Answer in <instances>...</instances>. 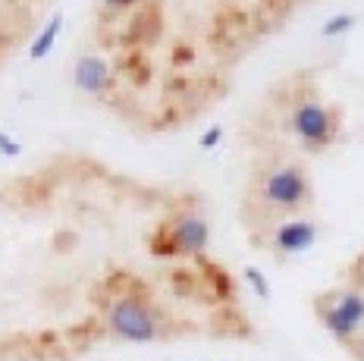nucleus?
I'll list each match as a JSON object with an SVG mask.
<instances>
[{
    "mask_svg": "<svg viewBox=\"0 0 364 361\" xmlns=\"http://www.w3.org/2000/svg\"><path fill=\"white\" fill-rule=\"evenodd\" d=\"M311 205H314V185H311L305 167L295 161L267 163V167L255 170L252 183H248L245 214L255 210L264 230L283 217L305 214Z\"/></svg>",
    "mask_w": 364,
    "mask_h": 361,
    "instance_id": "1",
    "label": "nucleus"
},
{
    "mask_svg": "<svg viewBox=\"0 0 364 361\" xmlns=\"http://www.w3.org/2000/svg\"><path fill=\"white\" fill-rule=\"evenodd\" d=\"M286 129L301 151L308 154H323L336 141L343 129V110L327 104L321 95H299L292 101L289 114H286Z\"/></svg>",
    "mask_w": 364,
    "mask_h": 361,
    "instance_id": "2",
    "label": "nucleus"
},
{
    "mask_svg": "<svg viewBox=\"0 0 364 361\" xmlns=\"http://www.w3.org/2000/svg\"><path fill=\"white\" fill-rule=\"evenodd\" d=\"M210 245V223L198 208L186 205L173 217L157 223L148 248L157 258H201Z\"/></svg>",
    "mask_w": 364,
    "mask_h": 361,
    "instance_id": "3",
    "label": "nucleus"
},
{
    "mask_svg": "<svg viewBox=\"0 0 364 361\" xmlns=\"http://www.w3.org/2000/svg\"><path fill=\"white\" fill-rule=\"evenodd\" d=\"M107 330L123 343H154L166 333V318L145 292H119L107 305Z\"/></svg>",
    "mask_w": 364,
    "mask_h": 361,
    "instance_id": "4",
    "label": "nucleus"
},
{
    "mask_svg": "<svg viewBox=\"0 0 364 361\" xmlns=\"http://www.w3.org/2000/svg\"><path fill=\"white\" fill-rule=\"evenodd\" d=\"M314 314L321 327L346 349L364 333V289L355 286H336L314 296Z\"/></svg>",
    "mask_w": 364,
    "mask_h": 361,
    "instance_id": "5",
    "label": "nucleus"
},
{
    "mask_svg": "<svg viewBox=\"0 0 364 361\" xmlns=\"http://www.w3.org/2000/svg\"><path fill=\"white\" fill-rule=\"evenodd\" d=\"M264 242L273 252L277 261L295 258V254H305L311 245L317 242V223L311 217L299 214V217H283V220L270 223L264 230Z\"/></svg>",
    "mask_w": 364,
    "mask_h": 361,
    "instance_id": "6",
    "label": "nucleus"
},
{
    "mask_svg": "<svg viewBox=\"0 0 364 361\" xmlns=\"http://www.w3.org/2000/svg\"><path fill=\"white\" fill-rule=\"evenodd\" d=\"M73 82H75V88H79V92L101 97V95H107L110 85H113V70H110V63L104 57L85 54V57L75 60Z\"/></svg>",
    "mask_w": 364,
    "mask_h": 361,
    "instance_id": "7",
    "label": "nucleus"
},
{
    "mask_svg": "<svg viewBox=\"0 0 364 361\" xmlns=\"http://www.w3.org/2000/svg\"><path fill=\"white\" fill-rule=\"evenodd\" d=\"M60 32H63V13H54V16L48 19V26L38 32V38L28 44V60H32V63H41V60L54 50Z\"/></svg>",
    "mask_w": 364,
    "mask_h": 361,
    "instance_id": "8",
    "label": "nucleus"
},
{
    "mask_svg": "<svg viewBox=\"0 0 364 361\" xmlns=\"http://www.w3.org/2000/svg\"><path fill=\"white\" fill-rule=\"evenodd\" d=\"M355 19L352 13H339V16H333V19H327L321 26V38H336V35H346L348 28H355Z\"/></svg>",
    "mask_w": 364,
    "mask_h": 361,
    "instance_id": "9",
    "label": "nucleus"
},
{
    "mask_svg": "<svg viewBox=\"0 0 364 361\" xmlns=\"http://www.w3.org/2000/svg\"><path fill=\"white\" fill-rule=\"evenodd\" d=\"M242 276H245V283L255 289L257 298H270V283L264 280V274L257 267H245V270H242Z\"/></svg>",
    "mask_w": 364,
    "mask_h": 361,
    "instance_id": "10",
    "label": "nucleus"
},
{
    "mask_svg": "<svg viewBox=\"0 0 364 361\" xmlns=\"http://www.w3.org/2000/svg\"><path fill=\"white\" fill-rule=\"evenodd\" d=\"M346 276H348V286H355V289H364V248L352 258V264L346 267Z\"/></svg>",
    "mask_w": 364,
    "mask_h": 361,
    "instance_id": "11",
    "label": "nucleus"
},
{
    "mask_svg": "<svg viewBox=\"0 0 364 361\" xmlns=\"http://www.w3.org/2000/svg\"><path fill=\"white\" fill-rule=\"evenodd\" d=\"M220 139H223V126H210V129L201 135V141H198L201 151H214V148L220 145Z\"/></svg>",
    "mask_w": 364,
    "mask_h": 361,
    "instance_id": "12",
    "label": "nucleus"
},
{
    "mask_svg": "<svg viewBox=\"0 0 364 361\" xmlns=\"http://www.w3.org/2000/svg\"><path fill=\"white\" fill-rule=\"evenodd\" d=\"M0 154H4V157H19L22 154V145L13 139V135L0 132Z\"/></svg>",
    "mask_w": 364,
    "mask_h": 361,
    "instance_id": "13",
    "label": "nucleus"
},
{
    "mask_svg": "<svg viewBox=\"0 0 364 361\" xmlns=\"http://www.w3.org/2000/svg\"><path fill=\"white\" fill-rule=\"evenodd\" d=\"M135 4H139V0H104V6H107L110 13H126V10H132Z\"/></svg>",
    "mask_w": 364,
    "mask_h": 361,
    "instance_id": "14",
    "label": "nucleus"
},
{
    "mask_svg": "<svg viewBox=\"0 0 364 361\" xmlns=\"http://www.w3.org/2000/svg\"><path fill=\"white\" fill-rule=\"evenodd\" d=\"M348 352H352V355L358 358V361H364V333H361V336H358V340H355L352 345H348Z\"/></svg>",
    "mask_w": 364,
    "mask_h": 361,
    "instance_id": "15",
    "label": "nucleus"
}]
</instances>
